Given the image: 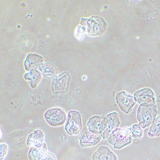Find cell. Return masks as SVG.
Here are the masks:
<instances>
[{"label":"cell","instance_id":"1","mask_svg":"<svg viewBox=\"0 0 160 160\" xmlns=\"http://www.w3.org/2000/svg\"><path fill=\"white\" fill-rule=\"evenodd\" d=\"M132 138L131 128H118L110 135L108 142L115 149H121L132 143Z\"/></svg>","mask_w":160,"mask_h":160},{"label":"cell","instance_id":"2","mask_svg":"<svg viewBox=\"0 0 160 160\" xmlns=\"http://www.w3.org/2000/svg\"><path fill=\"white\" fill-rule=\"evenodd\" d=\"M81 24L86 26L88 35L91 36L102 35L107 25L106 22L102 18L94 16L90 18H82Z\"/></svg>","mask_w":160,"mask_h":160},{"label":"cell","instance_id":"3","mask_svg":"<svg viewBox=\"0 0 160 160\" xmlns=\"http://www.w3.org/2000/svg\"><path fill=\"white\" fill-rule=\"evenodd\" d=\"M156 105L149 107H143L140 105L138 110L137 118L142 128H145L152 125L155 119L158 111Z\"/></svg>","mask_w":160,"mask_h":160},{"label":"cell","instance_id":"4","mask_svg":"<svg viewBox=\"0 0 160 160\" xmlns=\"http://www.w3.org/2000/svg\"><path fill=\"white\" fill-rule=\"evenodd\" d=\"M65 129L70 135H76L80 133L82 129V124L79 112L71 111L68 112Z\"/></svg>","mask_w":160,"mask_h":160},{"label":"cell","instance_id":"5","mask_svg":"<svg viewBox=\"0 0 160 160\" xmlns=\"http://www.w3.org/2000/svg\"><path fill=\"white\" fill-rule=\"evenodd\" d=\"M44 118L48 125L51 126H61L66 122V113L62 108H54L46 111Z\"/></svg>","mask_w":160,"mask_h":160},{"label":"cell","instance_id":"6","mask_svg":"<svg viewBox=\"0 0 160 160\" xmlns=\"http://www.w3.org/2000/svg\"><path fill=\"white\" fill-rule=\"evenodd\" d=\"M136 102L141 106L149 107L155 105V93L151 88H145L136 91L134 94Z\"/></svg>","mask_w":160,"mask_h":160},{"label":"cell","instance_id":"7","mask_svg":"<svg viewBox=\"0 0 160 160\" xmlns=\"http://www.w3.org/2000/svg\"><path fill=\"white\" fill-rule=\"evenodd\" d=\"M116 100L121 111L127 114L131 112L137 102L134 97L124 91L117 94Z\"/></svg>","mask_w":160,"mask_h":160},{"label":"cell","instance_id":"8","mask_svg":"<svg viewBox=\"0 0 160 160\" xmlns=\"http://www.w3.org/2000/svg\"><path fill=\"white\" fill-rule=\"evenodd\" d=\"M108 122L105 117L94 116L88 120L87 126L89 131L94 133L101 134L106 128Z\"/></svg>","mask_w":160,"mask_h":160},{"label":"cell","instance_id":"9","mask_svg":"<svg viewBox=\"0 0 160 160\" xmlns=\"http://www.w3.org/2000/svg\"><path fill=\"white\" fill-rule=\"evenodd\" d=\"M108 120L106 128L101 135L102 138L105 139L108 138L113 131L118 128L120 125V121L118 114L114 112L111 113L105 116Z\"/></svg>","mask_w":160,"mask_h":160},{"label":"cell","instance_id":"10","mask_svg":"<svg viewBox=\"0 0 160 160\" xmlns=\"http://www.w3.org/2000/svg\"><path fill=\"white\" fill-rule=\"evenodd\" d=\"M102 138L101 134L86 131L79 137L80 145L82 148L95 146L99 143Z\"/></svg>","mask_w":160,"mask_h":160},{"label":"cell","instance_id":"11","mask_svg":"<svg viewBox=\"0 0 160 160\" xmlns=\"http://www.w3.org/2000/svg\"><path fill=\"white\" fill-rule=\"evenodd\" d=\"M92 160H118V157L106 146H101L94 153Z\"/></svg>","mask_w":160,"mask_h":160},{"label":"cell","instance_id":"12","mask_svg":"<svg viewBox=\"0 0 160 160\" xmlns=\"http://www.w3.org/2000/svg\"><path fill=\"white\" fill-rule=\"evenodd\" d=\"M43 132L40 130H36L28 136L27 140V145L29 147H34L41 148L44 142Z\"/></svg>","mask_w":160,"mask_h":160},{"label":"cell","instance_id":"13","mask_svg":"<svg viewBox=\"0 0 160 160\" xmlns=\"http://www.w3.org/2000/svg\"><path fill=\"white\" fill-rule=\"evenodd\" d=\"M42 57L36 54H30L27 57L25 62V69L27 71H35L42 63Z\"/></svg>","mask_w":160,"mask_h":160},{"label":"cell","instance_id":"14","mask_svg":"<svg viewBox=\"0 0 160 160\" xmlns=\"http://www.w3.org/2000/svg\"><path fill=\"white\" fill-rule=\"evenodd\" d=\"M25 79L29 81L31 88H35L39 83L41 79V73L37 71H33L28 73L25 74Z\"/></svg>","mask_w":160,"mask_h":160},{"label":"cell","instance_id":"15","mask_svg":"<svg viewBox=\"0 0 160 160\" xmlns=\"http://www.w3.org/2000/svg\"><path fill=\"white\" fill-rule=\"evenodd\" d=\"M148 135L151 138L159 137L160 136V115L155 118L149 131L148 133Z\"/></svg>","mask_w":160,"mask_h":160},{"label":"cell","instance_id":"16","mask_svg":"<svg viewBox=\"0 0 160 160\" xmlns=\"http://www.w3.org/2000/svg\"><path fill=\"white\" fill-rule=\"evenodd\" d=\"M131 134L133 138L141 139L142 138L143 132L142 128L138 124H135L131 127Z\"/></svg>","mask_w":160,"mask_h":160},{"label":"cell","instance_id":"17","mask_svg":"<svg viewBox=\"0 0 160 160\" xmlns=\"http://www.w3.org/2000/svg\"><path fill=\"white\" fill-rule=\"evenodd\" d=\"M1 154H3L1 155V158L2 157V155L4 156L6 155V154L7 153V151H8V145L5 143H2L1 144Z\"/></svg>","mask_w":160,"mask_h":160}]
</instances>
